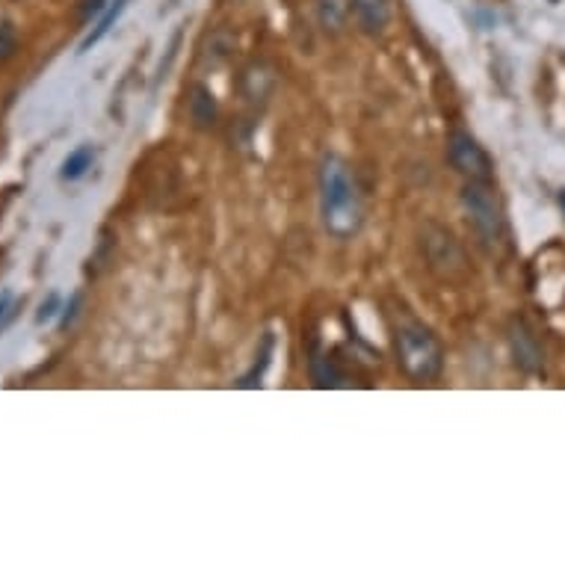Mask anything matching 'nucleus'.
Instances as JSON below:
<instances>
[{
    "mask_svg": "<svg viewBox=\"0 0 565 565\" xmlns=\"http://www.w3.org/2000/svg\"><path fill=\"white\" fill-rule=\"evenodd\" d=\"M320 216L326 232L338 241H350L364 223L362 193L355 184L350 163L338 154H329L320 167Z\"/></svg>",
    "mask_w": 565,
    "mask_h": 565,
    "instance_id": "nucleus-1",
    "label": "nucleus"
},
{
    "mask_svg": "<svg viewBox=\"0 0 565 565\" xmlns=\"http://www.w3.org/2000/svg\"><path fill=\"white\" fill-rule=\"evenodd\" d=\"M394 343H397V359L403 364V371L408 373V380L415 382H429L436 380L441 373V343L436 341V334L429 332L424 323H408L397 326V334H394Z\"/></svg>",
    "mask_w": 565,
    "mask_h": 565,
    "instance_id": "nucleus-2",
    "label": "nucleus"
},
{
    "mask_svg": "<svg viewBox=\"0 0 565 565\" xmlns=\"http://www.w3.org/2000/svg\"><path fill=\"white\" fill-rule=\"evenodd\" d=\"M462 204L465 211H468V220H471V225L482 237V243L491 246V243L501 241L503 216L491 181H468L462 190Z\"/></svg>",
    "mask_w": 565,
    "mask_h": 565,
    "instance_id": "nucleus-3",
    "label": "nucleus"
},
{
    "mask_svg": "<svg viewBox=\"0 0 565 565\" xmlns=\"http://www.w3.org/2000/svg\"><path fill=\"white\" fill-rule=\"evenodd\" d=\"M447 158L468 181H491V158L468 130H454L447 139Z\"/></svg>",
    "mask_w": 565,
    "mask_h": 565,
    "instance_id": "nucleus-4",
    "label": "nucleus"
},
{
    "mask_svg": "<svg viewBox=\"0 0 565 565\" xmlns=\"http://www.w3.org/2000/svg\"><path fill=\"white\" fill-rule=\"evenodd\" d=\"M510 347L512 355H515V364H519L524 373H539L542 371V347H539V338L533 334L524 320H512L510 326Z\"/></svg>",
    "mask_w": 565,
    "mask_h": 565,
    "instance_id": "nucleus-5",
    "label": "nucleus"
},
{
    "mask_svg": "<svg viewBox=\"0 0 565 565\" xmlns=\"http://www.w3.org/2000/svg\"><path fill=\"white\" fill-rule=\"evenodd\" d=\"M427 252H429V264L433 267H459L462 264V249H459V243L450 232L445 228H438V225H429L427 228Z\"/></svg>",
    "mask_w": 565,
    "mask_h": 565,
    "instance_id": "nucleus-6",
    "label": "nucleus"
},
{
    "mask_svg": "<svg viewBox=\"0 0 565 565\" xmlns=\"http://www.w3.org/2000/svg\"><path fill=\"white\" fill-rule=\"evenodd\" d=\"M352 12L364 30L380 33L391 19V0H350Z\"/></svg>",
    "mask_w": 565,
    "mask_h": 565,
    "instance_id": "nucleus-7",
    "label": "nucleus"
},
{
    "mask_svg": "<svg viewBox=\"0 0 565 565\" xmlns=\"http://www.w3.org/2000/svg\"><path fill=\"white\" fill-rule=\"evenodd\" d=\"M93 160H95V149L93 146H77L68 158L63 160V181H77V178H84L89 169H93Z\"/></svg>",
    "mask_w": 565,
    "mask_h": 565,
    "instance_id": "nucleus-8",
    "label": "nucleus"
},
{
    "mask_svg": "<svg viewBox=\"0 0 565 565\" xmlns=\"http://www.w3.org/2000/svg\"><path fill=\"white\" fill-rule=\"evenodd\" d=\"M125 7H128V0H113L110 7H107V12L102 15V21L95 24L93 33H89V36L81 42V51H89L93 45H98V42H102V39L110 33V28L116 24V19H119L121 12H125Z\"/></svg>",
    "mask_w": 565,
    "mask_h": 565,
    "instance_id": "nucleus-9",
    "label": "nucleus"
},
{
    "mask_svg": "<svg viewBox=\"0 0 565 565\" xmlns=\"http://www.w3.org/2000/svg\"><path fill=\"white\" fill-rule=\"evenodd\" d=\"M195 98L193 102H190V113H193V119L199 121V125H214V113H216V107H214V102H211V98H214V95H207V89H204V86H195Z\"/></svg>",
    "mask_w": 565,
    "mask_h": 565,
    "instance_id": "nucleus-10",
    "label": "nucleus"
},
{
    "mask_svg": "<svg viewBox=\"0 0 565 565\" xmlns=\"http://www.w3.org/2000/svg\"><path fill=\"white\" fill-rule=\"evenodd\" d=\"M269 355H273V334H267L264 338V350H260V362H255V367H252L246 376L241 380L243 388H255L258 385V380L264 376V371H267V364H269Z\"/></svg>",
    "mask_w": 565,
    "mask_h": 565,
    "instance_id": "nucleus-11",
    "label": "nucleus"
},
{
    "mask_svg": "<svg viewBox=\"0 0 565 565\" xmlns=\"http://www.w3.org/2000/svg\"><path fill=\"white\" fill-rule=\"evenodd\" d=\"M19 47V33H15V24L7 19H0V60H10Z\"/></svg>",
    "mask_w": 565,
    "mask_h": 565,
    "instance_id": "nucleus-12",
    "label": "nucleus"
},
{
    "mask_svg": "<svg viewBox=\"0 0 565 565\" xmlns=\"http://www.w3.org/2000/svg\"><path fill=\"white\" fill-rule=\"evenodd\" d=\"M320 12H323V21L329 28H338L343 15V3L341 0H320Z\"/></svg>",
    "mask_w": 565,
    "mask_h": 565,
    "instance_id": "nucleus-13",
    "label": "nucleus"
},
{
    "mask_svg": "<svg viewBox=\"0 0 565 565\" xmlns=\"http://www.w3.org/2000/svg\"><path fill=\"white\" fill-rule=\"evenodd\" d=\"M56 306H60V297H47V302H42V308H39V315H36V323H47L51 317L56 315Z\"/></svg>",
    "mask_w": 565,
    "mask_h": 565,
    "instance_id": "nucleus-14",
    "label": "nucleus"
},
{
    "mask_svg": "<svg viewBox=\"0 0 565 565\" xmlns=\"http://www.w3.org/2000/svg\"><path fill=\"white\" fill-rule=\"evenodd\" d=\"M12 306H15V297H12L10 290H3V294H0V320H10Z\"/></svg>",
    "mask_w": 565,
    "mask_h": 565,
    "instance_id": "nucleus-15",
    "label": "nucleus"
},
{
    "mask_svg": "<svg viewBox=\"0 0 565 565\" xmlns=\"http://www.w3.org/2000/svg\"><path fill=\"white\" fill-rule=\"evenodd\" d=\"M559 207H563V214H565V190H559Z\"/></svg>",
    "mask_w": 565,
    "mask_h": 565,
    "instance_id": "nucleus-16",
    "label": "nucleus"
},
{
    "mask_svg": "<svg viewBox=\"0 0 565 565\" xmlns=\"http://www.w3.org/2000/svg\"><path fill=\"white\" fill-rule=\"evenodd\" d=\"M551 3H556V0H551Z\"/></svg>",
    "mask_w": 565,
    "mask_h": 565,
    "instance_id": "nucleus-17",
    "label": "nucleus"
}]
</instances>
